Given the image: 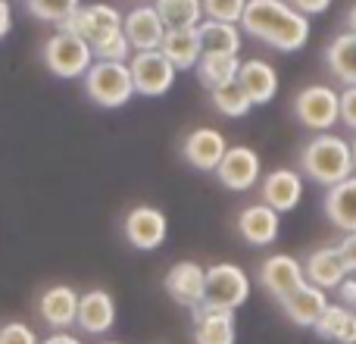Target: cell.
<instances>
[{"label":"cell","mask_w":356,"mask_h":344,"mask_svg":"<svg viewBox=\"0 0 356 344\" xmlns=\"http://www.w3.org/2000/svg\"><path fill=\"white\" fill-rule=\"evenodd\" d=\"M241 31L278 54H297L309 41V16L288 0H247Z\"/></svg>","instance_id":"1"},{"label":"cell","mask_w":356,"mask_h":344,"mask_svg":"<svg viewBox=\"0 0 356 344\" xmlns=\"http://www.w3.org/2000/svg\"><path fill=\"white\" fill-rule=\"evenodd\" d=\"M297 166H300V175L309 178L313 185L334 188V185H341L344 178L353 175V148L347 138L332 135V132L313 135L300 148Z\"/></svg>","instance_id":"2"},{"label":"cell","mask_w":356,"mask_h":344,"mask_svg":"<svg viewBox=\"0 0 356 344\" xmlns=\"http://www.w3.org/2000/svg\"><path fill=\"white\" fill-rule=\"evenodd\" d=\"M85 94L100 110H119L135 97V81H131L129 63H106L94 60V66L85 72Z\"/></svg>","instance_id":"3"},{"label":"cell","mask_w":356,"mask_h":344,"mask_svg":"<svg viewBox=\"0 0 356 344\" xmlns=\"http://www.w3.org/2000/svg\"><path fill=\"white\" fill-rule=\"evenodd\" d=\"M291 110L307 132L325 135L341 123V91H334L332 85H307L294 94Z\"/></svg>","instance_id":"4"},{"label":"cell","mask_w":356,"mask_h":344,"mask_svg":"<svg viewBox=\"0 0 356 344\" xmlns=\"http://www.w3.org/2000/svg\"><path fill=\"white\" fill-rule=\"evenodd\" d=\"M41 60L56 79H85V72L94 66V50L85 38L56 31L41 47Z\"/></svg>","instance_id":"5"},{"label":"cell","mask_w":356,"mask_h":344,"mask_svg":"<svg viewBox=\"0 0 356 344\" xmlns=\"http://www.w3.org/2000/svg\"><path fill=\"white\" fill-rule=\"evenodd\" d=\"M250 297V276L238 263H213L207 266V297L200 307L213 310H238Z\"/></svg>","instance_id":"6"},{"label":"cell","mask_w":356,"mask_h":344,"mask_svg":"<svg viewBox=\"0 0 356 344\" xmlns=\"http://www.w3.org/2000/svg\"><path fill=\"white\" fill-rule=\"evenodd\" d=\"M131 81H135V94L141 97H163L172 91L178 69L166 60L163 50H141L129 60Z\"/></svg>","instance_id":"7"},{"label":"cell","mask_w":356,"mask_h":344,"mask_svg":"<svg viewBox=\"0 0 356 344\" xmlns=\"http://www.w3.org/2000/svg\"><path fill=\"white\" fill-rule=\"evenodd\" d=\"M122 235L135 251H156V247L166 244V235H169V219L163 210L156 207H131L122 219Z\"/></svg>","instance_id":"8"},{"label":"cell","mask_w":356,"mask_h":344,"mask_svg":"<svg viewBox=\"0 0 356 344\" xmlns=\"http://www.w3.org/2000/svg\"><path fill=\"white\" fill-rule=\"evenodd\" d=\"M56 29L85 38L88 44H97L100 38H106V35L122 29V13L110 3H88V6H79V10H75L63 25H56Z\"/></svg>","instance_id":"9"},{"label":"cell","mask_w":356,"mask_h":344,"mask_svg":"<svg viewBox=\"0 0 356 344\" xmlns=\"http://www.w3.org/2000/svg\"><path fill=\"white\" fill-rule=\"evenodd\" d=\"M259 285L266 288V295H272L278 304L284 301L288 295H294L297 288L307 285V272H303V263L291 253H272L259 263V272H257Z\"/></svg>","instance_id":"10"},{"label":"cell","mask_w":356,"mask_h":344,"mask_svg":"<svg viewBox=\"0 0 356 344\" xmlns=\"http://www.w3.org/2000/svg\"><path fill=\"white\" fill-rule=\"evenodd\" d=\"M303 191H307V178L300 175V169H272L259 178V201L266 207H272L275 213H291L300 207Z\"/></svg>","instance_id":"11"},{"label":"cell","mask_w":356,"mask_h":344,"mask_svg":"<svg viewBox=\"0 0 356 344\" xmlns=\"http://www.w3.org/2000/svg\"><path fill=\"white\" fill-rule=\"evenodd\" d=\"M216 178L219 185H225L228 191H250L259 185L263 178V160L253 148L247 144H234V148L225 150L219 169H216Z\"/></svg>","instance_id":"12"},{"label":"cell","mask_w":356,"mask_h":344,"mask_svg":"<svg viewBox=\"0 0 356 344\" xmlns=\"http://www.w3.org/2000/svg\"><path fill=\"white\" fill-rule=\"evenodd\" d=\"M163 288L172 297L178 307L184 310H197L207 297V266L194 263V260H181L163 279Z\"/></svg>","instance_id":"13"},{"label":"cell","mask_w":356,"mask_h":344,"mask_svg":"<svg viewBox=\"0 0 356 344\" xmlns=\"http://www.w3.org/2000/svg\"><path fill=\"white\" fill-rule=\"evenodd\" d=\"M79 301L81 295L72 285H50L38 297V316L54 332H69L79 320Z\"/></svg>","instance_id":"14"},{"label":"cell","mask_w":356,"mask_h":344,"mask_svg":"<svg viewBox=\"0 0 356 344\" xmlns=\"http://www.w3.org/2000/svg\"><path fill=\"white\" fill-rule=\"evenodd\" d=\"M228 150V141L219 129L213 125H200V129L188 132L181 141V157L188 166L200 169V172H216Z\"/></svg>","instance_id":"15"},{"label":"cell","mask_w":356,"mask_h":344,"mask_svg":"<svg viewBox=\"0 0 356 344\" xmlns=\"http://www.w3.org/2000/svg\"><path fill=\"white\" fill-rule=\"evenodd\" d=\"M122 31L129 38L131 50L141 54V50H160L163 38H166V25H163L160 13L154 3H138L135 10H129L122 16Z\"/></svg>","instance_id":"16"},{"label":"cell","mask_w":356,"mask_h":344,"mask_svg":"<svg viewBox=\"0 0 356 344\" xmlns=\"http://www.w3.org/2000/svg\"><path fill=\"white\" fill-rule=\"evenodd\" d=\"M116 297L106 288H91L81 295L79 301V320H75V329L85 335H106L113 326H116Z\"/></svg>","instance_id":"17"},{"label":"cell","mask_w":356,"mask_h":344,"mask_svg":"<svg viewBox=\"0 0 356 344\" xmlns=\"http://www.w3.org/2000/svg\"><path fill=\"white\" fill-rule=\"evenodd\" d=\"M234 228H238V235L247 241V244L269 247L272 241L278 238V232H282V213H275L272 207H266L263 201L250 203V207H244L238 213Z\"/></svg>","instance_id":"18"},{"label":"cell","mask_w":356,"mask_h":344,"mask_svg":"<svg viewBox=\"0 0 356 344\" xmlns=\"http://www.w3.org/2000/svg\"><path fill=\"white\" fill-rule=\"evenodd\" d=\"M303 272H307V282L322 291H338V285L350 276L338 253V244L316 247V251L303 260Z\"/></svg>","instance_id":"19"},{"label":"cell","mask_w":356,"mask_h":344,"mask_svg":"<svg viewBox=\"0 0 356 344\" xmlns=\"http://www.w3.org/2000/svg\"><path fill=\"white\" fill-rule=\"evenodd\" d=\"M238 85L244 88V94L250 97L253 107H266L278 94V72L266 60H244L238 72Z\"/></svg>","instance_id":"20"},{"label":"cell","mask_w":356,"mask_h":344,"mask_svg":"<svg viewBox=\"0 0 356 344\" xmlns=\"http://www.w3.org/2000/svg\"><path fill=\"white\" fill-rule=\"evenodd\" d=\"M328 291H322V288H316V285H303V288H297L294 295H288L278 307L284 310V316H288L294 326H300V329H313L316 322H319V316L325 313V307H328Z\"/></svg>","instance_id":"21"},{"label":"cell","mask_w":356,"mask_h":344,"mask_svg":"<svg viewBox=\"0 0 356 344\" xmlns=\"http://www.w3.org/2000/svg\"><path fill=\"white\" fill-rule=\"evenodd\" d=\"M191 313H194V344H234L238 341V326H234L232 310L197 307Z\"/></svg>","instance_id":"22"},{"label":"cell","mask_w":356,"mask_h":344,"mask_svg":"<svg viewBox=\"0 0 356 344\" xmlns=\"http://www.w3.org/2000/svg\"><path fill=\"white\" fill-rule=\"evenodd\" d=\"M322 210H325V219L332 222L338 232L353 235L356 232V175L344 178V182L334 185V188H325Z\"/></svg>","instance_id":"23"},{"label":"cell","mask_w":356,"mask_h":344,"mask_svg":"<svg viewBox=\"0 0 356 344\" xmlns=\"http://www.w3.org/2000/svg\"><path fill=\"white\" fill-rule=\"evenodd\" d=\"M160 50L166 54V60L172 63L178 72H188V69H197L203 56V44L197 29H166V38H163Z\"/></svg>","instance_id":"24"},{"label":"cell","mask_w":356,"mask_h":344,"mask_svg":"<svg viewBox=\"0 0 356 344\" xmlns=\"http://www.w3.org/2000/svg\"><path fill=\"white\" fill-rule=\"evenodd\" d=\"M322 60H325L328 72H332L341 85L356 88V35L353 31H341V35H334L332 41H328Z\"/></svg>","instance_id":"25"},{"label":"cell","mask_w":356,"mask_h":344,"mask_svg":"<svg viewBox=\"0 0 356 344\" xmlns=\"http://www.w3.org/2000/svg\"><path fill=\"white\" fill-rule=\"evenodd\" d=\"M313 332L322 341L334 344H356V310H347L341 304H328L325 313L319 316V322L313 326Z\"/></svg>","instance_id":"26"},{"label":"cell","mask_w":356,"mask_h":344,"mask_svg":"<svg viewBox=\"0 0 356 344\" xmlns=\"http://www.w3.org/2000/svg\"><path fill=\"white\" fill-rule=\"evenodd\" d=\"M241 63L244 60H238V54H203L200 63H197V79L207 91L225 88L232 81H238Z\"/></svg>","instance_id":"27"},{"label":"cell","mask_w":356,"mask_h":344,"mask_svg":"<svg viewBox=\"0 0 356 344\" xmlns=\"http://www.w3.org/2000/svg\"><path fill=\"white\" fill-rule=\"evenodd\" d=\"M197 35H200L203 54H241V44H244L241 25H232V22L203 19V22L197 25Z\"/></svg>","instance_id":"28"},{"label":"cell","mask_w":356,"mask_h":344,"mask_svg":"<svg viewBox=\"0 0 356 344\" xmlns=\"http://www.w3.org/2000/svg\"><path fill=\"white\" fill-rule=\"evenodd\" d=\"M166 29H197L203 22V0H154Z\"/></svg>","instance_id":"29"},{"label":"cell","mask_w":356,"mask_h":344,"mask_svg":"<svg viewBox=\"0 0 356 344\" xmlns=\"http://www.w3.org/2000/svg\"><path fill=\"white\" fill-rule=\"evenodd\" d=\"M209 104L216 107V113H222V116H228V119H241V116H247V113L253 110L250 97L244 94V88H241L238 81L209 91Z\"/></svg>","instance_id":"30"},{"label":"cell","mask_w":356,"mask_h":344,"mask_svg":"<svg viewBox=\"0 0 356 344\" xmlns=\"http://www.w3.org/2000/svg\"><path fill=\"white\" fill-rule=\"evenodd\" d=\"M81 6V0H25V10L41 22L63 25L75 10Z\"/></svg>","instance_id":"31"},{"label":"cell","mask_w":356,"mask_h":344,"mask_svg":"<svg viewBox=\"0 0 356 344\" xmlns=\"http://www.w3.org/2000/svg\"><path fill=\"white\" fill-rule=\"evenodd\" d=\"M91 50H94V60H106V63H129L131 60V44L122 29L100 38L97 44H91Z\"/></svg>","instance_id":"32"},{"label":"cell","mask_w":356,"mask_h":344,"mask_svg":"<svg viewBox=\"0 0 356 344\" xmlns=\"http://www.w3.org/2000/svg\"><path fill=\"white\" fill-rule=\"evenodd\" d=\"M247 10V0H203V16L213 22H232L241 25Z\"/></svg>","instance_id":"33"},{"label":"cell","mask_w":356,"mask_h":344,"mask_svg":"<svg viewBox=\"0 0 356 344\" xmlns=\"http://www.w3.org/2000/svg\"><path fill=\"white\" fill-rule=\"evenodd\" d=\"M0 344H41L35 329L22 320H10L0 326Z\"/></svg>","instance_id":"34"},{"label":"cell","mask_w":356,"mask_h":344,"mask_svg":"<svg viewBox=\"0 0 356 344\" xmlns=\"http://www.w3.org/2000/svg\"><path fill=\"white\" fill-rule=\"evenodd\" d=\"M341 125L356 132V88H344L341 91Z\"/></svg>","instance_id":"35"},{"label":"cell","mask_w":356,"mask_h":344,"mask_svg":"<svg viewBox=\"0 0 356 344\" xmlns=\"http://www.w3.org/2000/svg\"><path fill=\"white\" fill-rule=\"evenodd\" d=\"M338 253H341V260H344L347 272L356 276V232L353 235H344V238L338 241Z\"/></svg>","instance_id":"36"},{"label":"cell","mask_w":356,"mask_h":344,"mask_svg":"<svg viewBox=\"0 0 356 344\" xmlns=\"http://www.w3.org/2000/svg\"><path fill=\"white\" fill-rule=\"evenodd\" d=\"M338 304L347 310H356V276H347L338 285Z\"/></svg>","instance_id":"37"},{"label":"cell","mask_w":356,"mask_h":344,"mask_svg":"<svg viewBox=\"0 0 356 344\" xmlns=\"http://www.w3.org/2000/svg\"><path fill=\"white\" fill-rule=\"evenodd\" d=\"M291 6L300 10L303 16H319V13H325L332 6V0H291Z\"/></svg>","instance_id":"38"},{"label":"cell","mask_w":356,"mask_h":344,"mask_svg":"<svg viewBox=\"0 0 356 344\" xmlns=\"http://www.w3.org/2000/svg\"><path fill=\"white\" fill-rule=\"evenodd\" d=\"M13 31V6L10 0H0V41Z\"/></svg>","instance_id":"39"},{"label":"cell","mask_w":356,"mask_h":344,"mask_svg":"<svg viewBox=\"0 0 356 344\" xmlns=\"http://www.w3.org/2000/svg\"><path fill=\"white\" fill-rule=\"evenodd\" d=\"M41 344H81V338L72 335V332H54V335H47Z\"/></svg>","instance_id":"40"},{"label":"cell","mask_w":356,"mask_h":344,"mask_svg":"<svg viewBox=\"0 0 356 344\" xmlns=\"http://www.w3.org/2000/svg\"><path fill=\"white\" fill-rule=\"evenodd\" d=\"M344 31H353V35H356V3L344 13Z\"/></svg>","instance_id":"41"},{"label":"cell","mask_w":356,"mask_h":344,"mask_svg":"<svg viewBox=\"0 0 356 344\" xmlns=\"http://www.w3.org/2000/svg\"><path fill=\"white\" fill-rule=\"evenodd\" d=\"M350 148H353V175H356V141H350Z\"/></svg>","instance_id":"42"},{"label":"cell","mask_w":356,"mask_h":344,"mask_svg":"<svg viewBox=\"0 0 356 344\" xmlns=\"http://www.w3.org/2000/svg\"><path fill=\"white\" fill-rule=\"evenodd\" d=\"M100 344H122V341H100Z\"/></svg>","instance_id":"43"},{"label":"cell","mask_w":356,"mask_h":344,"mask_svg":"<svg viewBox=\"0 0 356 344\" xmlns=\"http://www.w3.org/2000/svg\"><path fill=\"white\" fill-rule=\"evenodd\" d=\"M135 3H147V0H135Z\"/></svg>","instance_id":"44"},{"label":"cell","mask_w":356,"mask_h":344,"mask_svg":"<svg viewBox=\"0 0 356 344\" xmlns=\"http://www.w3.org/2000/svg\"><path fill=\"white\" fill-rule=\"evenodd\" d=\"M288 3H291V0H288Z\"/></svg>","instance_id":"45"}]
</instances>
